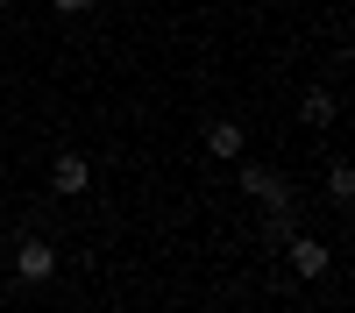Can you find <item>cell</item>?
Here are the masks:
<instances>
[{
    "label": "cell",
    "instance_id": "cell-1",
    "mask_svg": "<svg viewBox=\"0 0 355 313\" xmlns=\"http://www.w3.org/2000/svg\"><path fill=\"white\" fill-rule=\"evenodd\" d=\"M15 278H21V285H50V278H57V249H50L43 235H21V242H15Z\"/></svg>",
    "mask_w": 355,
    "mask_h": 313
},
{
    "label": "cell",
    "instance_id": "cell-2",
    "mask_svg": "<svg viewBox=\"0 0 355 313\" xmlns=\"http://www.w3.org/2000/svg\"><path fill=\"white\" fill-rule=\"evenodd\" d=\"M85 185H93V164H85L78 150H57V164H50V192H64V199H78Z\"/></svg>",
    "mask_w": 355,
    "mask_h": 313
},
{
    "label": "cell",
    "instance_id": "cell-3",
    "mask_svg": "<svg viewBox=\"0 0 355 313\" xmlns=\"http://www.w3.org/2000/svg\"><path fill=\"white\" fill-rule=\"evenodd\" d=\"M242 192H249V199H263V207L291 199V185H284V171H277V164H242Z\"/></svg>",
    "mask_w": 355,
    "mask_h": 313
},
{
    "label": "cell",
    "instance_id": "cell-4",
    "mask_svg": "<svg viewBox=\"0 0 355 313\" xmlns=\"http://www.w3.org/2000/svg\"><path fill=\"white\" fill-rule=\"evenodd\" d=\"M327 264H334V249H327V242H313V235H291V271H299V278H320Z\"/></svg>",
    "mask_w": 355,
    "mask_h": 313
},
{
    "label": "cell",
    "instance_id": "cell-5",
    "mask_svg": "<svg viewBox=\"0 0 355 313\" xmlns=\"http://www.w3.org/2000/svg\"><path fill=\"white\" fill-rule=\"evenodd\" d=\"M206 150L214 157H242V121H206Z\"/></svg>",
    "mask_w": 355,
    "mask_h": 313
},
{
    "label": "cell",
    "instance_id": "cell-6",
    "mask_svg": "<svg viewBox=\"0 0 355 313\" xmlns=\"http://www.w3.org/2000/svg\"><path fill=\"white\" fill-rule=\"evenodd\" d=\"M299 114H306V128H327V121H334L341 107H334V93H327V85H313V93L299 100Z\"/></svg>",
    "mask_w": 355,
    "mask_h": 313
},
{
    "label": "cell",
    "instance_id": "cell-7",
    "mask_svg": "<svg viewBox=\"0 0 355 313\" xmlns=\"http://www.w3.org/2000/svg\"><path fill=\"white\" fill-rule=\"evenodd\" d=\"M327 199H334V207H348V199H355V171H348V157L327 164Z\"/></svg>",
    "mask_w": 355,
    "mask_h": 313
},
{
    "label": "cell",
    "instance_id": "cell-8",
    "mask_svg": "<svg viewBox=\"0 0 355 313\" xmlns=\"http://www.w3.org/2000/svg\"><path fill=\"white\" fill-rule=\"evenodd\" d=\"M291 221H299V214H291V199H277L270 221H263V235H270V242H291Z\"/></svg>",
    "mask_w": 355,
    "mask_h": 313
},
{
    "label": "cell",
    "instance_id": "cell-9",
    "mask_svg": "<svg viewBox=\"0 0 355 313\" xmlns=\"http://www.w3.org/2000/svg\"><path fill=\"white\" fill-rule=\"evenodd\" d=\"M57 15H85V8H100V0H50Z\"/></svg>",
    "mask_w": 355,
    "mask_h": 313
},
{
    "label": "cell",
    "instance_id": "cell-10",
    "mask_svg": "<svg viewBox=\"0 0 355 313\" xmlns=\"http://www.w3.org/2000/svg\"><path fill=\"white\" fill-rule=\"evenodd\" d=\"M0 8H8V0H0Z\"/></svg>",
    "mask_w": 355,
    "mask_h": 313
}]
</instances>
